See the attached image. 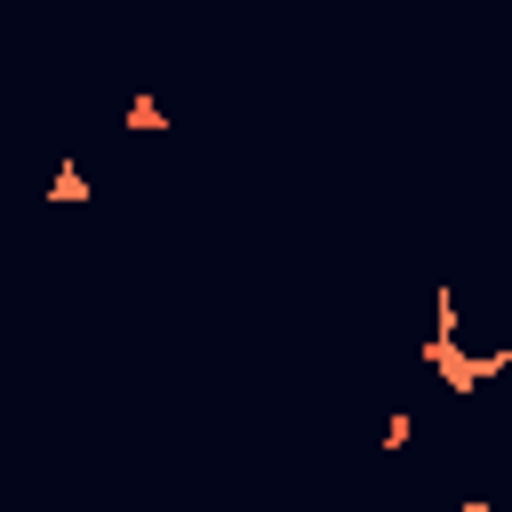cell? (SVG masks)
<instances>
[{
    "label": "cell",
    "mask_w": 512,
    "mask_h": 512,
    "mask_svg": "<svg viewBox=\"0 0 512 512\" xmlns=\"http://www.w3.org/2000/svg\"><path fill=\"white\" fill-rule=\"evenodd\" d=\"M424 368H432L448 392H480V384H496V376L512 368V344H504V352H472L464 328H432V336H424Z\"/></svg>",
    "instance_id": "1"
},
{
    "label": "cell",
    "mask_w": 512,
    "mask_h": 512,
    "mask_svg": "<svg viewBox=\"0 0 512 512\" xmlns=\"http://www.w3.org/2000/svg\"><path fill=\"white\" fill-rule=\"evenodd\" d=\"M128 128H136V136H160V128H176V120H168V104H160L152 88H136V96H128Z\"/></svg>",
    "instance_id": "3"
},
{
    "label": "cell",
    "mask_w": 512,
    "mask_h": 512,
    "mask_svg": "<svg viewBox=\"0 0 512 512\" xmlns=\"http://www.w3.org/2000/svg\"><path fill=\"white\" fill-rule=\"evenodd\" d=\"M48 208H88L96 200V184H88V168L80 160H56V176H48V192H40Z\"/></svg>",
    "instance_id": "2"
},
{
    "label": "cell",
    "mask_w": 512,
    "mask_h": 512,
    "mask_svg": "<svg viewBox=\"0 0 512 512\" xmlns=\"http://www.w3.org/2000/svg\"><path fill=\"white\" fill-rule=\"evenodd\" d=\"M408 440H416V416L392 408V416H384V448H408Z\"/></svg>",
    "instance_id": "4"
}]
</instances>
